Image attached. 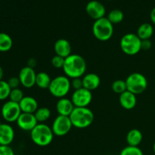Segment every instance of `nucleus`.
Segmentation results:
<instances>
[{"instance_id": "obj_1", "label": "nucleus", "mask_w": 155, "mask_h": 155, "mask_svg": "<svg viewBox=\"0 0 155 155\" xmlns=\"http://www.w3.org/2000/svg\"><path fill=\"white\" fill-rule=\"evenodd\" d=\"M87 65L84 58L78 54H71L65 58L63 71L70 79L82 78L85 75Z\"/></svg>"}, {"instance_id": "obj_2", "label": "nucleus", "mask_w": 155, "mask_h": 155, "mask_svg": "<svg viewBox=\"0 0 155 155\" xmlns=\"http://www.w3.org/2000/svg\"><path fill=\"white\" fill-rule=\"evenodd\" d=\"M30 133L33 143L39 147L48 146L54 139L51 127L45 124H38Z\"/></svg>"}, {"instance_id": "obj_3", "label": "nucleus", "mask_w": 155, "mask_h": 155, "mask_svg": "<svg viewBox=\"0 0 155 155\" xmlns=\"http://www.w3.org/2000/svg\"><path fill=\"white\" fill-rule=\"evenodd\" d=\"M73 127L86 129L90 127L94 121V114L89 107H77L69 116Z\"/></svg>"}, {"instance_id": "obj_4", "label": "nucleus", "mask_w": 155, "mask_h": 155, "mask_svg": "<svg viewBox=\"0 0 155 155\" xmlns=\"http://www.w3.org/2000/svg\"><path fill=\"white\" fill-rule=\"evenodd\" d=\"M71 89V80L65 75L58 76L51 80L48 91L52 96L58 98H64Z\"/></svg>"}, {"instance_id": "obj_5", "label": "nucleus", "mask_w": 155, "mask_h": 155, "mask_svg": "<svg viewBox=\"0 0 155 155\" xmlns=\"http://www.w3.org/2000/svg\"><path fill=\"white\" fill-rule=\"evenodd\" d=\"M92 33L98 40L107 41L114 34V25L110 22L107 18H100L96 20L92 25Z\"/></svg>"}, {"instance_id": "obj_6", "label": "nucleus", "mask_w": 155, "mask_h": 155, "mask_svg": "<svg viewBox=\"0 0 155 155\" xmlns=\"http://www.w3.org/2000/svg\"><path fill=\"white\" fill-rule=\"evenodd\" d=\"M142 40L136 33H127L121 38L120 45L124 54L127 55H136L142 50L141 48Z\"/></svg>"}, {"instance_id": "obj_7", "label": "nucleus", "mask_w": 155, "mask_h": 155, "mask_svg": "<svg viewBox=\"0 0 155 155\" xmlns=\"http://www.w3.org/2000/svg\"><path fill=\"white\" fill-rule=\"evenodd\" d=\"M127 90L135 95H139L148 88V80L142 74L139 72L132 73L125 80Z\"/></svg>"}, {"instance_id": "obj_8", "label": "nucleus", "mask_w": 155, "mask_h": 155, "mask_svg": "<svg viewBox=\"0 0 155 155\" xmlns=\"http://www.w3.org/2000/svg\"><path fill=\"white\" fill-rule=\"evenodd\" d=\"M21 113L19 104L10 100L5 102L1 109L2 118L8 124L16 122Z\"/></svg>"}, {"instance_id": "obj_9", "label": "nucleus", "mask_w": 155, "mask_h": 155, "mask_svg": "<svg viewBox=\"0 0 155 155\" xmlns=\"http://www.w3.org/2000/svg\"><path fill=\"white\" fill-rule=\"evenodd\" d=\"M73 125L69 117L58 115L53 121L51 130L56 136H64L71 131Z\"/></svg>"}, {"instance_id": "obj_10", "label": "nucleus", "mask_w": 155, "mask_h": 155, "mask_svg": "<svg viewBox=\"0 0 155 155\" xmlns=\"http://www.w3.org/2000/svg\"><path fill=\"white\" fill-rule=\"evenodd\" d=\"M71 99L75 107H87L92 102V93L85 88H81L74 91Z\"/></svg>"}, {"instance_id": "obj_11", "label": "nucleus", "mask_w": 155, "mask_h": 155, "mask_svg": "<svg viewBox=\"0 0 155 155\" xmlns=\"http://www.w3.org/2000/svg\"><path fill=\"white\" fill-rule=\"evenodd\" d=\"M36 74L34 69L29 66L21 68L18 75L21 85L27 89H30L36 85Z\"/></svg>"}, {"instance_id": "obj_12", "label": "nucleus", "mask_w": 155, "mask_h": 155, "mask_svg": "<svg viewBox=\"0 0 155 155\" xmlns=\"http://www.w3.org/2000/svg\"><path fill=\"white\" fill-rule=\"evenodd\" d=\"M86 11L88 15L95 21L104 18L106 13V9L104 5L96 0L89 2L86 6Z\"/></svg>"}, {"instance_id": "obj_13", "label": "nucleus", "mask_w": 155, "mask_h": 155, "mask_svg": "<svg viewBox=\"0 0 155 155\" xmlns=\"http://www.w3.org/2000/svg\"><path fill=\"white\" fill-rule=\"evenodd\" d=\"M16 123L21 130L27 132L31 131L39 124L34 114L28 113H21Z\"/></svg>"}, {"instance_id": "obj_14", "label": "nucleus", "mask_w": 155, "mask_h": 155, "mask_svg": "<svg viewBox=\"0 0 155 155\" xmlns=\"http://www.w3.org/2000/svg\"><path fill=\"white\" fill-rule=\"evenodd\" d=\"M15 139V130L8 124H0V145H10Z\"/></svg>"}, {"instance_id": "obj_15", "label": "nucleus", "mask_w": 155, "mask_h": 155, "mask_svg": "<svg viewBox=\"0 0 155 155\" xmlns=\"http://www.w3.org/2000/svg\"><path fill=\"white\" fill-rule=\"evenodd\" d=\"M54 52L57 55L62 58H68L72 54V47L68 40L65 39H59L54 42Z\"/></svg>"}, {"instance_id": "obj_16", "label": "nucleus", "mask_w": 155, "mask_h": 155, "mask_svg": "<svg viewBox=\"0 0 155 155\" xmlns=\"http://www.w3.org/2000/svg\"><path fill=\"white\" fill-rule=\"evenodd\" d=\"M119 101L121 107L125 110H133L137 104V98L136 95L127 90L120 95Z\"/></svg>"}, {"instance_id": "obj_17", "label": "nucleus", "mask_w": 155, "mask_h": 155, "mask_svg": "<svg viewBox=\"0 0 155 155\" xmlns=\"http://www.w3.org/2000/svg\"><path fill=\"white\" fill-rule=\"evenodd\" d=\"M74 108H75V106L73 104L71 99L65 98V97L59 98L56 104V110L58 115L69 117Z\"/></svg>"}, {"instance_id": "obj_18", "label": "nucleus", "mask_w": 155, "mask_h": 155, "mask_svg": "<svg viewBox=\"0 0 155 155\" xmlns=\"http://www.w3.org/2000/svg\"><path fill=\"white\" fill-rule=\"evenodd\" d=\"M22 113L34 114L39 108V104L36 98L32 96H24L19 103Z\"/></svg>"}, {"instance_id": "obj_19", "label": "nucleus", "mask_w": 155, "mask_h": 155, "mask_svg": "<svg viewBox=\"0 0 155 155\" xmlns=\"http://www.w3.org/2000/svg\"><path fill=\"white\" fill-rule=\"evenodd\" d=\"M82 80H83V88L91 91V92L98 89L101 83V79H100L99 76L94 73L85 74L82 77Z\"/></svg>"}, {"instance_id": "obj_20", "label": "nucleus", "mask_w": 155, "mask_h": 155, "mask_svg": "<svg viewBox=\"0 0 155 155\" xmlns=\"http://www.w3.org/2000/svg\"><path fill=\"white\" fill-rule=\"evenodd\" d=\"M143 136H142V132L137 129H133L128 132L126 137L127 144L129 146L139 147L140 143L142 142Z\"/></svg>"}, {"instance_id": "obj_21", "label": "nucleus", "mask_w": 155, "mask_h": 155, "mask_svg": "<svg viewBox=\"0 0 155 155\" xmlns=\"http://www.w3.org/2000/svg\"><path fill=\"white\" fill-rule=\"evenodd\" d=\"M154 33L153 26L149 23H143L139 27L136 35L139 37L141 40L150 39Z\"/></svg>"}, {"instance_id": "obj_22", "label": "nucleus", "mask_w": 155, "mask_h": 155, "mask_svg": "<svg viewBox=\"0 0 155 155\" xmlns=\"http://www.w3.org/2000/svg\"><path fill=\"white\" fill-rule=\"evenodd\" d=\"M52 79H51L50 76L46 72H39L36 74V86H37L39 89H47L49 87Z\"/></svg>"}, {"instance_id": "obj_23", "label": "nucleus", "mask_w": 155, "mask_h": 155, "mask_svg": "<svg viewBox=\"0 0 155 155\" xmlns=\"http://www.w3.org/2000/svg\"><path fill=\"white\" fill-rule=\"evenodd\" d=\"M13 40L8 33H0V52H6L12 49Z\"/></svg>"}, {"instance_id": "obj_24", "label": "nucleus", "mask_w": 155, "mask_h": 155, "mask_svg": "<svg viewBox=\"0 0 155 155\" xmlns=\"http://www.w3.org/2000/svg\"><path fill=\"white\" fill-rule=\"evenodd\" d=\"M51 114V110L46 107H39L34 113L35 117L39 124H45V121L49 119Z\"/></svg>"}, {"instance_id": "obj_25", "label": "nucleus", "mask_w": 155, "mask_h": 155, "mask_svg": "<svg viewBox=\"0 0 155 155\" xmlns=\"http://www.w3.org/2000/svg\"><path fill=\"white\" fill-rule=\"evenodd\" d=\"M107 18L110 21V22L113 25H114V24H117L122 22L124 18V15L122 11L119 10V9H114L109 12Z\"/></svg>"}, {"instance_id": "obj_26", "label": "nucleus", "mask_w": 155, "mask_h": 155, "mask_svg": "<svg viewBox=\"0 0 155 155\" xmlns=\"http://www.w3.org/2000/svg\"><path fill=\"white\" fill-rule=\"evenodd\" d=\"M111 89L114 92H115L117 94H119V95L124 93V92H126L127 90L126 81L123 80H115L112 83Z\"/></svg>"}, {"instance_id": "obj_27", "label": "nucleus", "mask_w": 155, "mask_h": 155, "mask_svg": "<svg viewBox=\"0 0 155 155\" xmlns=\"http://www.w3.org/2000/svg\"><path fill=\"white\" fill-rule=\"evenodd\" d=\"M12 89L9 86L7 81L0 80V101H4L9 98V95Z\"/></svg>"}, {"instance_id": "obj_28", "label": "nucleus", "mask_w": 155, "mask_h": 155, "mask_svg": "<svg viewBox=\"0 0 155 155\" xmlns=\"http://www.w3.org/2000/svg\"><path fill=\"white\" fill-rule=\"evenodd\" d=\"M24 97V95L23 91L19 88H17V89H13L11 90L10 95H9V100L19 104L20 101L23 99Z\"/></svg>"}, {"instance_id": "obj_29", "label": "nucleus", "mask_w": 155, "mask_h": 155, "mask_svg": "<svg viewBox=\"0 0 155 155\" xmlns=\"http://www.w3.org/2000/svg\"><path fill=\"white\" fill-rule=\"evenodd\" d=\"M120 155H144L143 152L139 147L129 146L127 145L120 153Z\"/></svg>"}, {"instance_id": "obj_30", "label": "nucleus", "mask_w": 155, "mask_h": 155, "mask_svg": "<svg viewBox=\"0 0 155 155\" xmlns=\"http://www.w3.org/2000/svg\"><path fill=\"white\" fill-rule=\"evenodd\" d=\"M64 58H62L61 57V56L57 55V54H55L51 60V65H52L54 68H57V69H60V68L62 69L64 67Z\"/></svg>"}, {"instance_id": "obj_31", "label": "nucleus", "mask_w": 155, "mask_h": 155, "mask_svg": "<svg viewBox=\"0 0 155 155\" xmlns=\"http://www.w3.org/2000/svg\"><path fill=\"white\" fill-rule=\"evenodd\" d=\"M7 82L12 89H17V88L19 87V86L21 85V82H20V80H19V78H18V77H11V78L9 79Z\"/></svg>"}, {"instance_id": "obj_32", "label": "nucleus", "mask_w": 155, "mask_h": 155, "mask_svg": "<svg viewBox=\"0 0 155 155\" xmlns=\"http://www.w3.org/2000/svg\"><path fill=\"white\" fill-rule=\"evenodd\" d=\"M71 88L74 90H77L81 88H83V80L82 78H74L71 80Z\"/></svg>"}, {"instance_id": "obj_33", "label": "nucleus", "mask_w": 155, "mask_h": 155, "mask_svg": "<svg viewBox=\"0 0 155 155\" xmlns=\"http://www.w3.org/2000/svg\"><path fill=\"white\" fill-rule=\"evenodd\" d=\"M0 155H15L10 145H0Z\"/></svg>"}, {"instance_id": "obj_34", "label": "nucleus", "mask_w": 155, "mask_h": 155, "mask_svg": "<svg viewBox=\"0 0 155 155\" xmlns=\"http://www.w3.org/2000/svg\"><path fill=\"white\" fill-rule=\"evenodd\" d=\"M151 42L150 39H145V40H142L141 43V48L142 50H148L151 48Z\"/></svg>"}, {"instance_id": "obj_35", "label": "nucleus", "mask_w": 155, "mask_h": 155, "mask_svg": "<svg viewBox=\"0 0 155 155\" xmlns=\"http://www.w3.org/2000/svg\"><path fill=\"white\" fill-rule=\"evenodd\" d=\"M150 18H151V22H152V24H154L155 25V7L151 11V13H150Z\"/></svg>"}, {"instance_id": "obj_36", "label": "nucleus", "mask_w": 155, "mask_h": 155, "mask_svg": "<svg viewBox=\"0 0 155 155\" xmlns=\"http://www.w3.org/2000/svg\"><path fill=\"white\" fill-rule=\"evenodd\" d=\"M3 75H4V72H3V69L2 68V66L0 65V80H2Z\"/></svg>"}, {"instance_id": "obj_37", "label": "nucleus", "mask_w": 155, "mask_h": 155, "mask_svg": "<svg viewBox=\"0 0 155 155\" xmlns=\"http://www.w3.org/2000/svg\"><path fill=\"white\" fill-rule=\"evenodd\" d=\"M153 151H154V152L155 154V142L154 143V145H153Z\"/></svg>"}, {"instance_id": "obj_38", "label": "nucleus", "mask_w": 155, "mask_h": 155, "mask_svg": "<svg viewBox=\"0 0 155 155\" xmlns=\"http://www.w3.org/2000/svg\"><path fill=\"white\" fill-rule=\"evenodd\" d=\"M2 124V123H1V119H0V124Z\"/></svg>"}, {"instance_id": "obj_39", "label": "nucleus", "mask_w": 155, "mask_h": 155, "mask_svg": "<svg viewBox=\"0 0 155 155\" xmlns=\"http://www.w3.org/2000/svg\"><path fill=\"white\" fill-rule=\"evenodd\" d=\"M108 1H111V0H108Z\"/></svg>"}]
</instances>
